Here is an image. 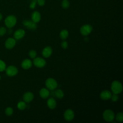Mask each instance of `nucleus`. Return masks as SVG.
<instances>
[{
	"label": "nucleus",
	"instance_id": "nucleus-1",
	"mask_svg": "<svg viewBox=\"0 0 123 123\" xmlns=\"http://www.w3.org/2000/svg\"><path fill=\"white\" fill-rule=\"evenodd\" d=\"M111 90L113 94H118L122 92L123 86L120 82L117 80L113 81L111 84Z\"/></svg>",
	"mask_w": 123,
	"mask_h": 123
},
{
	"label": "nucleus",
	"instance_id": "nucleus-2",
	"mask_svg": "<svg viewBox=\"0 0 123 123\" xmlns=\"http://www.w3.org/2000/svg\"><path fill=\"white\" fill-rule=\"evenodd\" d=\"M103 118L105 121L108 122H111L115 119V114L114 112L110 109L104 111L102 114Z\"/></svg>",
	"mask_w": 123,
	"mask_h": 123
},
{
	"label": "nucleus",
	"instance_id": "nucleus-3",
	"mask_svg": "<svg viewBox=\"0 0 123 123\" xmlns=\"http://www.w3.org/2000/svg\"><path fill=\"white\" fill-rule=\"evenodd\" d=\"M16 18L13 15H9L5 19V24L8 28H12L13 27L16 23Z\"/></svg>",
	"mask_w": 123,
	"mask_h": 123
},
{
	"label": "nucleus",
	"instance_id": "nucleus-4",
	"mask_svg": "<svg viewBox=\"0 0 123 123\" xmlns=\"http://www.w3.org/2000/svg\"><path fill=\"white\" fill-rule=\"evenodd\" d=\"M45 86L47 88L50 90L56 89L58 86L57 81L52 78H49L45 81Z\"/></svg>",
	"mask_w": 123,
	"mask_h": 123
},
{
	"label": "nucleus",
	"instance_id": "nucleus-5",
	"mask_svg": "<svg viewBox=\"0 0 123 123\" xmlns=\"http://www.w3.org/2000/svg\"><path fill=\"white\" fill-rule=\"evenodd\" d=\"M92 26L90 25L86 24L82 26V27L80 28V32L83 36H86L92 31Z\"/></svg>",
	"mask_w": 123,
	"mask_h": 123
},
{
	"label": "nucleus",
	"instance_id": "nucleus-6",
	"mask_svg": "<svg viewBox=\"0 0 123 123\" xmlns=\"http://www.w3.org/2000/svg\"><path fill=\"white\" fill-rule=\"evenodd\" d=\"M33 64L37 67L42 68L46 65V62L42 58L36 57L34 59Z\"/></svg>",
	"mask_w": 123,
	"mask_h": 123
},
{
	"label": "nucleus",
	"instance_id": "nucleus-7",
	"mask_svg": "<svg viewBox=\"0 0 123 123\" xmlns=\"http://www.w3.org/2000/svg\"><path fill=\"white\" fill-rule=\"evenodd\" d=\"M23 25L29 29L32 30H35L37 27L36 23L34 22L32 20H25L23 21Z\"/></svg>",
	"mask_w": 123,
	"mask_h": 123
},
{
	"label": "nucleus",
	"instance_id": "nucleus-8",
	"mask_svg": "<svg viewBox=\"0 0 123 123\" xmlns=\"http://www.w3.org/2000/svg\"><path fill=\"white\" fill-rule=\"evenodd\" d=\"M64 118L67 121L73 120L74 117V113L71 109H67L66 110L63 114Z\"/></svg>",
	"mask_w": 123,
	"mask_h": 123
},
{
	"label": "nucleus",
	"instance_id": "nucleus-9",
	"mask_svg": "<svg viewBox=\"0 0 123 123\" xmlns=\"http://www.w3.org/2000/svg\"><path fill=\"white\" fill-rule=\"evenodd\" d=\"M6 73L9 76H14L18 73V69L14 66H9L6 69Z\"/></svg>",
	"mask_w": 123,
	"mask_h": 123
},
{
	"label": "nucleus",
	"instance_id": "nucleus-10",
	"mask_svg": "<svg viewBox=\"0 0 123 123\" xmlns=\"http://www.w3.org/2000/svg\"><path fill=\"white\" fill-rule=\"evenodd\" d=\"M34 94L31 92H25L23 97V99L25 102L29 103L33 100L34 99Z\"/></svg>",
	"mask_w": 123,
	"mask_h": 123
},
{
	"label": "nucleus",
	"instance_id": "nucleus-11",
	"mask_svg": "<svg viewBox=\"0 0 123 123\" xmlns=\"http://www.w3.org/2000/svg\"><path fill=\"white\" fill-rule=\"evenodd\" d=\"M15 43L16 41L15 39L12 37H10L8 38L5 41V45L6 48L8 49H11L14 47V46L15 45Z\"/></svg>",
	"mask_w": 123,
	"mask_h": 123
},
{
	"label": "nucleus",
	"instance_id": "nucleus-12",
	"mask_svg": "<svg viewBox=\"0 0 123 123\" xmlns=\"http://www.w3.org/2000/svg\"><path fill=\"white\" fill-rule=\"evenodd\" d=\"M52 53V49L50 46H46L42 50V54L44 57L48 58L51 56Z\"/></svg>",
	"mask_w": 123,
	"mask_h": 123
},
{
	"label": "nucleus",
	"instance_id": "nucleus-13",
	"mask_svg": "<svg viewBox=\"0 0 123 123\" xmlns=\"http://www.w3.org/2000/svg\"><path fill=\"white\" fill-rule=\"evenodd\" d=\"M111 93L107 90L102 91L100 94V97L103 100H108L111 98Z\"/></svg>",
	"mask_w": 123,
	"mask_h": 123
},
{
	"label": "nucleus",
	"instance_id": "nucleus-14",
	"mask_svg": "<svg viewBox=\"0 0 123 123\" xmlns=\"http://www.w3.org/2000/svg\"><path fill=\"white\" fill-rule=\"evenodd\" d=\"M25 35V31L22 29L17 30L14 33V37L16 39H20L22 38Z\"/></svg>",
	"mask_w": 123,
	"mask_h": 123
},
{
	"label": "nucleus",
	"instance_id": "nucleus-15",
	"mask_svg": "<svg viewBox=\"0 0 123 123\" xmlns=\"http://www.w3.org/2000/svg\"><path fill=\"white\" fill-rule=\"evenodd\" d=\"M32 62L29 59H26L24 60L21 63L22 67L24 69H28L32 67Z\"/></svg>",
	"mask_w": 123,
	"mask_h": 123
},
{
	"label": "nucleus",
	"instance_id": "nucleus-16",
	"mask_svg": "<svg viewBox=\"0 0 123 123\" xmlns=\"http://www.w3.org/2000/svg\"><path fill=\"white\" fill-rule=\"evenodd\" d=\"M31 19L32 20L36 23L39 22L41 19V15L40 13L37 11L34 12L32 13Z\"/></svg>",
	"mask_w": 123,
	"mask_h": 123
},
{
	"label": "nucleus",
	"instance_id": "nucleus-17",
	"mask_svg": "<svg viewBox=\"0 0 123 123\" xmlns=\"http://www.w3.org/2000/svg\"><path fill=\"white\" fill-rule=\"evenodd\" d=\"M47 106L50 109H54L57 106L56 101L53 98H50L47 100Z\"/></svg>",
	"mask_w": 123,
	"mask_h": 123
},
{
	"label": "nucleus",
	"instance_id": "nucleus-18",
	"mask_svg": "<svg viewBox=\"0 0 123 123\" xmlns=\"http://www.w3.org/2000/svg\"><path fill=\"white\" fill-rule=\"evenodd\" d=\"M50 94L49 90L46 88H42L39 91V95L43 98H47Z\"/></svg>",
	"mask_w": 123,
	"mask_h": 123
},
{
	"label": "nucleus",
	"instance_id": "nucleus-19",
	"mask_svg": "<svg viewBox=\"0 0 123 123\" xmlns=\"http://www.w3.org/2000/svg\"><path fill=\"white\" fill-rule=\"evenodd\" d=\"M69 36V32L66 29L62 30L60 33V37L62 39H66Z\"/></svg>",
	"mask_w": 123,
	"mask_h": 123
},
{
	"label": "nucleus",
	"instance_id": "nucleus-20",
	"mask_svg": "<svg viewBox=\"0 0 123 123\" xmlns=\"http://www.w3.org/2000/svg\"><path fill=\"white\" fill-rule=\"evenodd\" d=\"M54 96L58 98H62L64 97V92L62 90L58 89L54 92Z\"/></svg>",
	"mask_w": 123,
	"mask_h": 123
},
{
	"label": "nucleus",
	"instance_id": "nucleus-21",
	"mask_svg": "<svg viewBox=\"0 0 123 123\" xmlns=\"http://www.w3.org/2000/svg\"><path fill=\"white\" fill-rule=\"evenodd\" d=\"M17 108L20 110H24L26 108V104L25 101H20L17 104Z\"/></svg>",
	"mask_w": 123,
	"mask_h": 123
},
{
	"label": "nucleus",
	"instance_id": "nucleus-22",
	"mask_svg": "<svg viewBox=\"0 0 123 123\" xmlns=\"http://www.w3.org/2000/svg\"><path fill=\"white\" fill-rule=\"evenodd\" d=\"M116 121L118 122H122L123 121V113L122 112H118L115 116Z\"/></svg>",
	"mask_w": 123,
	"mask_h": 123
},
{
	"label": "nucleus",
	"instance_id": "nucleus-23",
	"mask_svg": "<svg viewBox=\"0 0 123 123\" xmlns=\"http://www.w3.org/2000/svg\"><path fill=\"white\" fill-rule=\"evenodd\" d=\"M70 3L68 0H63L62 1V6L63 8L67 9L69 7Z\"/></svg>",
	"mask_w": 123,
	"mask_h": 123
},
{
	"label": "nucleus",
	"instance_id": "nucleus-24",
	"mask_svg": "<svg viewBox=\"0 0 123 123\" xmlns=\"http://www.w3.org/2000/svg\"><path fill=\"white\" fill-rule=\"evenodd\" d=\"M5 113L8 116H11L13 113V110L11 107H8L5 110Z\"/></svg>",
	"mask_w": 123,
	"mask_h": 123
},
{
	"label": "nucleus",
	"instance_id": "nucleus-25",
	"mask_svg": "<svg viewBox=\"0 0 123 123\" xmlns=\"http://www.w3.org/2000/svg\"><path fill=\"white\" fill-rule=\"evenodd\" d=\"M36 55H37V52L35 50L32 49L29 52V56L30 58L32 59H34L35 58H36Z\"/></svg>",
	"mask_w": 123,
	"mask_h": 123
},
{
	"label": "nucleus",
	"instance_id": "nucleus-26",
	"mask_svg": "<svg viewBox=\"0 0 123 123\" xmlns=\"http://www.w3.org/2000/svg\"><path fill=\"white\" fill-rule=\"evenodd\" d=\"M6 69V64L4 62L0 60V72L3 71Z\"/></svg>",
	"mask_w": 123,
	"mask_h": 123
},
{
	"label": "nucleus",
	"instance_id": "nucleus-27",
	"mask_svg": "<svg viewBox=\"0 0 123 123\" xmlns=\"http://www.w3.org/2000/svg\"><path fill=\"white\" fill-rule=\"evenodd\" d=\"M118 94H113V95H111V99L112 101L113 102H115V101H117L118 99H119V97L117 95Z\"/></svg>",
	"mask_w": 123,
	"mask_h": 123
},
{
	"label": "nucleus",
	"instance_id": "nucleus-28",
	"mask_svg": "<svg viewBox=\"0 0 123 123\" xmlns=\"http://www.w3.org/2000/svg\"><path fill=\"white\" fill-rule=\"evenodd\" d=\"M37 0H32V2L30 4V8L31 9H34L36 7Z\"/></svg>",
	"mask_w": 123,
	"mask_h": 123
},
{
	"label": "nucleus",
	"instance_id": "nucleus-29",
	"mask_svg": "<svg viewBox=\"0 0 123 123\" xmlns=\"http://www.w3.org/2000/svg\"><path fill=\"white\" fill-rule=\"evenodd\" d=\"M6 32V29L4 27H0V36H3Z\"/></svg>",
	"mask_w": 123,
	"mask_h": 123
},
{
	"label": "nucleus",
	"instance_id": "nucleus-30",
	"mask_svg": "<svg viewBox=\"0 0 123 123\" xmlns=\"http://www.w3.org/2000/svg\"><path fill=\"white\" fill-rule=\"evenodd\" d=\"M68 44L67 43V42L66 41H63L62 42V44H61V46L63 49H66L68 47Z\"/></svg>",
	"mask_w": 123,
	"mask_h": 123
},
{
	"label": "nucleus",
	"instance_id": "nucleus-31",
	"mask_svg": "<svg viewBox=\"0 0 123 123\" xmlns=\"http://www.w3.org/2000/svg\"><path fill=\"white\" fill-rule=\"evenodd\" d=\"M45 0H37V2L38 4L40 6H43L45 4Z\"/></svg>",
	"mask_w": 123,
	"mask_h": 123
},
{
	"label": "nucleus",
	"instance_id": "nucleus-32",
	"mask_svg": "<svg viewBox=\"0 0 123 123\" xmlns=\"http://www.w3.org/2000/svg\"><path fill=\"white\" fill-rule=\"evenodd\" d=\"M2 14L0 13V21L2 19Z\"/></svg>",
	"mask_w": 123,
	"mask_h": 123
},
{
	"label": "nucleus",
	"instance_id": "nucleus-33",
	"mask_svg": "<svg viewBox=\"0 0 123 123\" xmlns=\"http://www.w3.org/2000/svg\"><path fill=\"white\" fill-rule=\"evenodd\" d=\"M12 33V30L11 29H9V33L11 34V33Z\"/></svg>",
	"mask_w": 123,
	"mask_h": 123
},
{
	"label": "nucleus",
	"instance_id": "nucleus-34",
	"mask_svg": "<svg viewBox=\"0 0 123 123\" xmlns=\"http://www.w3.org/2000/svg\"></svg>",
	"mask_w": 123,
	"mask_h": 123
}]
</instances>
